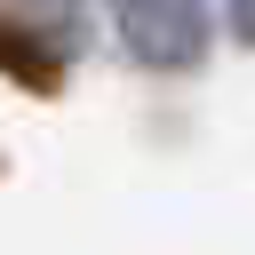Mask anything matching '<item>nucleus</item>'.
I'll return each mask as SVG.
<instances>
[{
	"label": "nucleus",
	"mask_w": 255,
	"mask_h": 255,
	"mask_svg": "<svg viewBox=\"0 0 255 255\" xmlns=\"http://www.w3.org/2000/svg\"><path fill=\"white\" fill-rule=\"evenodd\" d=\"M0 64H8V72H24L32 88H56V56H48V48H32V40H24V32H8V24H0Z\"/></svg>",
	"instance_id": "nucleus-2"
},
{
	"label": "nucleus",
	"mask_w": 255,
	"mask_h": 255,
	"mask_svg": "<svg viewBox=\"0 0 255 255\" xmlns=\"http://www.w3.org/2000/svg\"><path fill=\"white\" fill-rule=\"evenodd\" d=\"M112 24L143 72H199L207 64V0H112Z\"/></svg>",
	"instance_id": "nucleus-1"
}]
</instances>
